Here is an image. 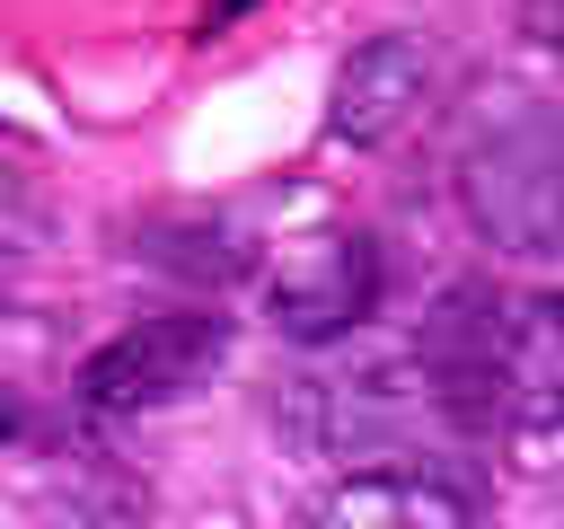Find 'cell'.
<instances>
[{
    "label": "cell",
    "mask_w": 564,
    "mask_h": 529,
    "mask_svg": "<svg viewBox=\"0 0 564 529\" xmlns=\"http://www.w3.org/2000/svg\"><path fill=\"white\" fill-rule=\"evenodd\" d=\"M308 529H467V503L432 476H352Z\"/></svg>",
    "instance_id": "cell-6"
},
{
    "label": "cell",
    "mask_w": 564,
    "mask_h": 529,
    "mask_svg": "<svg viewBox=\"0 0 564 529\" xmlns=\"http://www.w3.org/2000/svg\"><path fill=\"white\" fill-rule=\"evenodd\" d=\"M220 353H229V317H212V309H150V317H132L115 344H97L79 361V406L88 414L167 406V397L203 388V370H220Z\"/></svg>",
    "instance_id": "cell-2"
},
{
    "label": "cell",
    "mask_w": 564,
    "mask_h": 529,
    "mask_svg": "<svg viewBox=\"0 0 564 529\" xmlns=\"http://www.w3.org/2000/svg\"><path fill=\"white\" fill-rule=\"evenodd\" d=\"M26 432V406H18V388H0V441H18Z\"/></svg>",
    "instance_id": "cell-8"
},
{
    "label": "cell",
    "mask_w": 564,
    "mask_h": 529,
    "mask_svg": "<svg viewBox=\"0 0 564 529\" xmlns=\"http://www.w3.org/2000/svg\"><path fill=\"white\" fill-rule=\"evenodd\" d=\"M379 300V256L370 238H317L282 282H273V326H291L300 344H326L344 326H361Z\"/></svg>",
    "instance_id": "cell-5"
},
{
    "label": "cell",
    "mask_w": 564,
    "mask_h": 529,
    "mask_svg": "<svg viewBox=\"0 0 564 529\" xmlns=\"http://www.w3.org/2000/svg\"><path fill=\"white\" fill-rule=\"evenodd\" d=\"M423 88H432L423 44H414V35H370V44H352V62L335 71L326 132H335V141H352V150H370V141H388V132H405V123H414Z\"/></svg>",
    "instance_id": "cell-4"
},
{
    "label": "cell",
    "mask_w": 564,
    "mask_h": 529,
    "mask_svg": "<svg viewBox=\"0 0 564 529\" xmlns=\"http://www.w3.org/2000/svg\"><path fill=\"white\" fill-rule=\"evenodd\" d=\"M564 423V291L502 300L494 326V432H555Z\"/></svg>",
    "instance_id": "cell-3"
},
{
    "label": "cell",
    "mask_w": 564,
    "mask_h": 529,
    "mask_svg": "<svg viewBox=\"0 0 564 529\" xmlns=\"http://www.w3.org/2000/svg\"><path fill=\"white\" fill-rule=\"evenodd\" d=\"M44 247V212L18 194V185H0V264H18V256H35Z\"/></svg>",
    "instance_id": "cell-7"
},
{
    "label": "cell",
    "mask_w": 564,
    "mask_h": 529,
    "mask_svg": "<svg viewBox=\"0 0 564 529\" xmlns=\"http://www.w3.org/2000/svg\"><path fill=\"white\" fill-rule=\"evenodd\" d=\"M458 212L502 256H555L564 247V97L529 79H494L458 115L449 150Z\"/></svg>",
    "instance_id": "cell-1"
}]
</instances>
